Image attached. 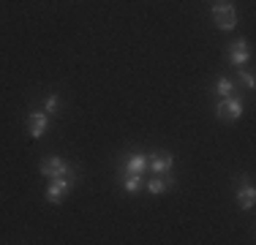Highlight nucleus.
<instances>
[{"label":"nucleus","mask_w":256,"mask_h":245,"mask_svg":"<svg viewBox=\"0 0 256 245\" xmlns=\"http://www.w3.org/2000/svg\"><path fill=\"white\" fill-rule=\"evenodd\" d=\"M28 128H30V136L33 139H41L50 131V114L46 112H30L28 114Z\"/></svg>","instance_id":"6"},{"label":"nucleus","mask_w":256,"mask_h":245,"mask_svg":"<svg viewBox=\"0 0 256 245\" xmlns=\"http://www.w3.org/2000/svg\"><path fill=\"white\" fill-rule=\"evenodd\" d=\"M142 186H144L142 174H126V180H123V188H126V194H136Z\"/></svg>","instance_id":"12"},{"label":"nucleus","mask_w":256,"mask_h":245,"mask_svg":"<svg viewBox=\"0 0 256 245\" xmlns=\"http://www.w3.org/2000/svg\"><path fill=\"white\" fill-rule=\"evenodd\" d=\"M58 106H60V96L52 93V96L44 101V112H46V114H54V112H58Z\"/></svg>","instance_id":"13"},{"label":"nucleus","mask_w":256,"mask_h":245,"mask_svg":"<svg viewBox=\"0 0 256 245\" xmlns=\"http://www.w3.org/2000/svg\"><path fill=\"white\" fill-rule=\"evenodd\" d=\"M41 174L46 177V180H52V177H71V166L63 161V158H46V161H41Z\"/></svg>","instance_id":"5"},{"label":"nucleus","mask_w":256,"mask_h":245,"mask_svg":"<svg viewBox=\"0 0 256 245\" xmlns=\"http://www.w3.org/2000/svg\"><path fill=\"white\" fill-rule=\"evenodd\" d=\"M216 96L218 98H226V96H234V82H232L229 76H218V82H216Z\"/></svg>","instance_id":"11"},{"label":"nucleus","mask_w":256,"mask_h":245,"mask_svg":"<svg viewBox=\"0 0 256 245\" xmlns=\"http://www.w3.org/2000/svg\"><path fill=\"white\" fill-rule=\"evenodd\" d=\"M254 202H256L254 186H242V188H237V207H240V210H251Z\"/></svg>","instance_id":"10"},{"label":"nucleus","mask_w":256,"mask_h":245,"mask_svg":"<svg viewBox=\"0 0 256 245\" xmlns=\"http://www.w3.org/2000/svg\"><path fill=\"white\" fill-rule=\"evenodd\" d=\"M226 58H229V63L232 66H246L248 60H251V44H248L246 38H237V41H232L229 49H226Z\"/></svg>","instance_id":"4"},{"label":"nucleus","mask_w":256,"mask_h":245,"mask_svg":"<svg viewBox=\"0 0 256 245\" xmlns=\"http://www.w3.org/2000/svg\"><path fill=\"white\" fill-rule=\"evenodd\" d=\"M174 186H178V180H174V177L166 172V174H156L153 180L148 182V191L153 194V196H158V194L169 191V188H174Z\"/></svg>","instance_id":"8"},{"label":"nucleus","mask_w":256,"mask_h":245,"mask_svg":"<svg viewBox=\"0 0 256 245\" xmlns=\"http://www.w3.org/2000/svg\"><path fill=\"white\" fill-rule=\"evenodd\" d=\"M216 118H218V120H240V118H242V101H240L237 96L218 98V104H216Z\"/></svg>","instance_id":"2"},{"label":"nucleus","mask_w":256,"mask_h":245,"mask_svg":"<svg viewBox=\"0 0 256 245\" xmlns=\"http://www.w3.org/2000/svg\"><path fill=\"white\" fill-rule=\"evenodd\" d=\"M148 172V156L144 152H134L126 161V174H144Z\"/></svg>","instance_id":"9"},{"label":"nucleus","mask_w":256,"mask_h":245,"mask_svg":"<svg viewBox=\"0 0 256 245\" xmlns=\"http://www.w3.org/2000/svg\"><path fill=\"white\" fill-rule=\"evenodd\" d=\"M212 22H216L218 30H234L237 28V8L226 0H218L216 6H212Z\"/></svg>","instance_id":"1"},{"label":"nucleus","mask_w":256,"mask_h":245,"mask_svg":"<svg viewBox=\"0 0 256 245\" xmlns=\"http://www.w3.org/2000/svg\"><path fill=\"white\" fill-rule=\"evenodd\" d=\"M172 166H174V158L169 152H153V156H148V169L153 174H166V172H172Z\"/></svg>","instance_id":"7"},{"label":"nucleus","mask_w":256,"mask_h":245,"mask_svg":"<svg viewBox=\"0 0 256 245\" xmlns=\"http://www.w3.org/2000/svg\"><path fill=\"white\" fill-rule=\"evenodd\" d=\"M68 191H71V177H52L44 196H46L50 204H60V202L68 196Z\"/></svg>","instance_id":"3"},{"label":"nucleus","mask_w":256,"mask_h":245,"mask_svg":"<svg viewBox=\"0 0 256 245\" xmlns=\"http://www.w3.org/2000/svg\"><path fill=\"white\" fill-rule=\"evenodd\" d=\"M240 82L246 84L248 90H254V88H256V79H254V74H251V71H242V68H240Z\"/></svg>","instance_id":"14"}]
</instances>
